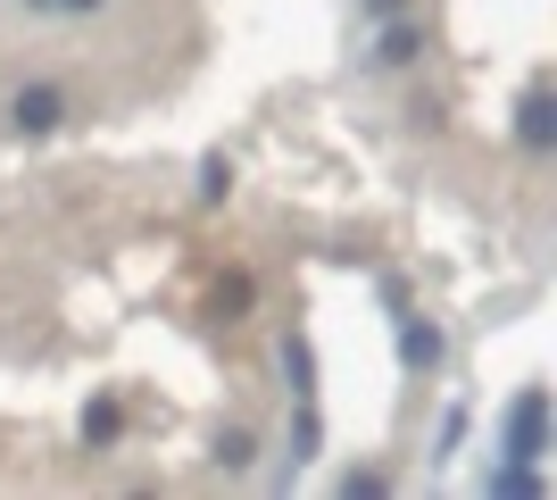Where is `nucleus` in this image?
Segmentation results:
<instances>
[{"mask_svg": "<svg viewBox=\"0 0 557 500\" xmlns=\"http://www.w3.org/2000/svg\"><path fill=\"white\" fill-rule=\"evenodd\" d=\"M508 459H524V467H541L549 459V392H516V408H508Z\"/></svg>", "mask_w": 557, "mask_h": 500, "instance_id": "1", "label": "nucleus"}, {"mask_svg": "<svg viewBox=\"0 0 557 500\" xmlns=\"http://www.w3.org/2000/svg\"><path fill=\"white\" fill-rule=\"evenodd\" d=\"M9 125H17V134H59V125H67V93H59V84H17Z\"/></svg>", "mask_w": 557, "mask_h": 500, "instance_id": "2", "label": "nucleus"}, {"mask_svg": "<svg viewBox=\"0 0 557 500\" xmlns=\"http://www.w3.org/2000/svg\"><path fill=\"white\" fill-rule=\"evenodd\" d=\"M516 143L524 150H557V93L549 84H533V93L516 100Z\"/></svg>", "mask_w": 557, "mask_h": 500, "instance_id": "3", "label": "nucleus"}, {"mask_svg": "<svg viewBox=\"0 0 557 500\" xmlns=\"http://www.w3.org/2000/svg\"><path fill=\"white\" fill-rule=\"evenodd\" d=\"M417 50H424V25H417V17H392V25H383V50H374V59H383V68H408Z\"/></svg>", "mask_w": 557, "mask_h": 500, "instance_id": "4", "label": "nucleus"}, {"mask_svg": "<svg viewBox=\"0 0 557 500\" xmlns=\"http://www.w3.org/2000/svg\"><path fill=\"white\" fill-rule=\"evenodd\" d=\"M399 358H408V367H442V333L417 326V317H399Z\"/></svg>", "mask_w": 557, "mask_h": 500, "instance_id": "5", "label": "nucleus"}, {"mask_svg": "<svg viewBox=\"0 0 557 500\" xmlns=\"http://www.w3.org/2000/svg\"><path fill=\"white\" fill-rule=\"evenodd\" d=\"M216 459H225V467H250V459H258V442H250L242 426H225V434H216Z\"/></svg>", "mask_w": 557, "mask_h": 500, "instance_id": "6", "label": "nucleus"}, {"mask_svg": "<svg viewBox=\"0 0 557 500\" xmlns=\"http://www.w3.org/2000/svg\"><path fill=\"white\" fill-rule=\"evenodd\" d=\"M225 192H233V167H225V159H200V200H209V209H216Z\"/></svg>", "mask_w": 557, "mask_h": 500, "instance_id": "7", "label": "nucleus"}, {"mask_svg": "<svg viewBox=\"0 0 557 500\" xmlns=\"http://www.w3.org/2000/svg\"><path fill=\"white\" fill-rule=\"evenodd\" d=\"M84 442H116V401H92V408H84Z\"/></svg>", "mask_w": 557, "mask_h": 500, "instance_id": "8", "label": "nucleus"}, {"mask_svg": "<svg viewBox=\"0 0 557 500\" xmlns=\"http://www.w3.org/2000/svg\"><path fill=\"white\" fill-rule=\"evenodd\" d=\"M367 9H374V17H399V9H408V0H367Z\"/></svg>", "mask_w": 557, "mask_h": 500, "instance_id": "9", "label": "nucleus"}, {"mask_svg": "<svg viewBox=\"0 0 557 500\" xmlns=\"http://www.w3.org/2000/svg\"><path fill=\"white\" fill-rule=\"evenodd\" d=\"M34 9H100V0H34Z\"/></svg>", "mask_w": 557, "mask_h": 500, "instance_id": "10", "label": "nucleus"}]
</instances>
